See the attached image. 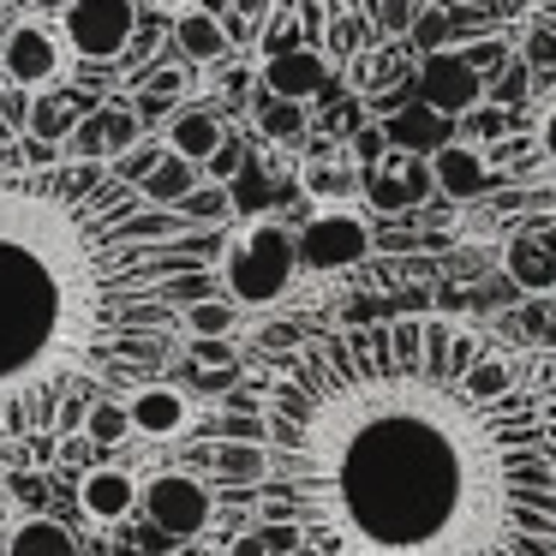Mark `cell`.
Wrapping results in <instances>:
<instances>
[{
  "label": "cell",
  "mask_w": 556,
  "mask_h": 556,
  "mask_svg": "<svg viewBox=\"0 0 556 556\" xmlns=\"http://www.w3.org/2000/svg\"><path fill=\"white\" fill-rule=\"evenodd\" d=\"M293 252H300V269H317V276L353 269V264L371 257V228H365V216H353V210H317V216L293 233Z\"/></svg>",
  "instance_id": "ba28073f"
},
{
  "label": "cell",
  "mask_w": 556,
  "mask_h": 556,
  "mask_svg": "<svg viewBox=\"0 0 556 556\" xmlns=\"http://www.w3.org/2000/svg\"><path fill=\"white\" fill-rule=\"evenodd\" d=\"M78 503H85L90 520L114 527V520H126L138 508V479L126 467H90L85 479H78Z\"/></svg>",
  "instance_id": "2e32d148"
},
{
  "label": "cell",
  "mask_w": 556,
  "mask_h": 556,
  "mask_svg": "<svg viewBox=\"0 0 556 556\" xmlns=\"http://www.w3.org/2000/svg\"><path fill=\"white\" fill-rule=\"evenodd\" d=\"M138 496H144L150 527L168 532V539H198V532L216 520V491H210L198 472H150V479L138 484Z\"/></svg>",
  "instance_id": "52a82bcc"
},
{
  "label": "cell",
  "mask_w": 556,
  "mask_h": 556,
  "mask_svg": "<svg viewBox=\"0 0 556 556\" xmlns=\"http://www.w3.org/2000/svg\"><path fill=\"white\" fill-rule=\"evenodd\" d=\"M329 85V61L317 49H288L276 61H264V90L281 102H312Z\"/></svg>",
  "instance_id": "9a60e30c"
},
{
  "label": "cell",
  "mask_w": 556,
  "mask_h": 556,
  "mask_svg": "<svg viewBox=\"0 0 556 556\" xmlns=\"http://www.w3.org/2000/svg\"><path fill=\"white\" fill-rule=\"evenodd\" d=\"M508 276L520 281V288H556L551 281V264H544V252H539V240H532V233H515V240H508Z\"/></svg>",
  "instance_id": "cb8c5ba5"
},
{
  "label": "cell",
  "mask_w": 556,
  "mask_h": 556,
  "mask_svg": "<svg viewBox=\"0 0 556 556\" xmlns=\"http://www.w3.org/2000/svg\"><path fill=\"white\" fill-rule=\"evenodd\" d=\"M527 233L539 240L544 264H551V281H556V216H539V222H527Z\"/></svg>",
  "instance_id": "4dcf8cb0"
},
{
  "label": "cell",
  "mask_w": 556,
  "mask_h": 556,
  "mask_svg": "<svg viewBox=\"0 0 556 556\" xmlns=\"http://www.w3.org/2000/svg\"><path fill=\"white\" fill-rule=\"evenodd\" d=\"M222 479L228 484H269V455L257 443H222Z\"/></svg>",
  "instance_id": "484cf974"
},
{
  "label": "cell",
  "mask_w": 556,
  "mask_h": 556,
  "mask_svg": "<svg viewBox=\"0 0 556 556\" xmlns=\"http://www.w3.org/2000/svg\"><path fill=\"white\" fill-rule=\"evenodd\" d=\"M383 138L401 150V156H437V150L448 144V121L431 114V109H413V114H395Z\"/></svg>",
  "instance_id": "d6986e66"
},
{
  "label": "cell",
  "mask_w": 556,
  "mask_h": 556,
  "mask_svg": "<svg viewBox=\"0 0 556 556\" xmlns=\"http://www.w3.org/2000/svg\"><path fill=\"white\" fill-rule=\"evenodd\" d=\"M300 276V252H293V228L276 216L245 222L240 233L222 240L216 257V281L222 300L240 305V312H257V305H276L288 293V281Z\"/></svg>",
  "instance_id": "277c9868"
},
{
  "label": "cell",
  "mask_w": 556,
  "mask_h": 556,
  "mask_svg": "<svg viewBox=\"0 0 556 556\" xmlns=\"http://www.w3.org/2000/svg\"><path fill=\"white\" fill-rule=\"evenodd\" d=\"M365 192H371L377 210H413L425 192H431V162L425 156H377L371 174H365Z\"/></svg>",
  "instance_id": "8fae6325"
},
{
  "label": "cell",
  "mask_w": 556,
  "mask_h": 556,
  "mask_svg": "<svg viewBox=\"0 0 556 556\" xmlns=\"http://www.w3.org/2000/svg\"><path fill=\"white\" fill-rule=\"evenodd\" d=\"M419 85H425V109H431V114H443V121H455V114L484 109V78L472 73V66H467V54H455V49L425 54Z\"/></svg>",
  "instance_id": "30bf717a"
},
{
  "label": "cell",
  "mask_w": 556,
  "mask_h": 556,
  "mask_svg": "<svg viewBox=\"0 0 556 556\" xmlns=\"http://www.w3.org/2000/svg\"><path fill=\"white\" fill-rule=\"evenodd\" d=\"M222 240L109 162L0 168V443L54 431L66 401L162 383L186 312L216 293Z\"/></svg>",
  "instance_id": "7a4b0ae2"
},
{
  "label": "cell",
  "mask_w": 556,
  "mask_h": 556,
  "mask_svg": "<svg viewBox=\"0 0 556 556\" xmlns=\"http://www.w3.org/2000/svg\"><path fill=\"white\" fill-rule=\"evenodd\" d=\"M222 144H228V126H222L216 109H192V102H180V109L168 114V132H162V150H168V156L204 168Z\"/></svg>",
  "instance_id": "7c38bea8"
},
{
  "label": "cell",
  "mask_w": 556,
  "mask_h": 556,
  "mask_svg": "<svg viewBox=\"0 0 556 556\" xmlns=\"http://www.w3.org/2000/svg\"><path fill=\"white\" fill-rule=\"evenodd\" d=\"M121 407H126V419H132L138 437H180L186 425H192V401L174 383H144L132 401H121Z\"/></svg>",
  "instance_id": "5bb4252c"
},
{
  "label": "cell",
  "mask_w": 556,
  "mask_h": 556,
  "mask_svg": "<svg viewBox=\"0 0 556 556\" xmlns=\"http://www.w3.org/2000/svg\"><path fill=\"white\" fill-rule=\"evenodd\" d=\"M126 437H132V419H126L121 401H97V407L85 413V443H97V448H121Z\"/></svg>",
  "instance_id": "d4e9b609"
},
{
  "label": "cell",
  "mask_w": 556,
  "mask_h": 556,
  "mask_svg": "<svg viewBox=\"0 0 556 556\" xmlns=\"http://www.w3.org/2000/svg\"><path fill=\"white\" fill-rule=\"evenodd\" d=\"M472 114H479V121H472V132H479V138H496V132H503V114H496V109H472Z\"/></svg>",
  "instance_id": "836d02e7"
},
{
  "label": "cell",
  "mask_w": 556,
  "mask_h": 556,
  "mask_svg": "<svg viewBox=\"0 0 556 556\" xmlns=\"http://www.w3.org/2000/svg\"><path fill=\"white\" fill-rule=\"evenodd\" d=\"M431 186L443 198H455V204H472L479 192H491V162H484L479 144H455V138H448L431 156Z\"/></svg>",
  "instance_id": "4fadbf2b"
},
{
  "label": "cell",
  "mask_w": 556,
  "mask_h": 556,
  "mask_svg": "<svg viewBox=\"0 0 556 556\" xmlns=\"http://www.w3.org/2000/svg\"><path fill=\"white\" fill-rule=\"evenodd\" d=\"M7 556H78V539L54 515H25L7 532Z\"/></svg>",
  "instance_id": "ac0fdd59"
},
{
  "label": "cell",
  "mask_w": 556,
  "mask_h": 556,
  "mask_svg": "<svg viewBox=\"0 0 556 556\" xmlns=\"http://www.w3.org/2000/svg\"><path fill=\"white\" fill-rule=\"evenodd\" d=\"M425 0H204L228 42H252L264 61L288 49H317L324 61H359L377 42L413 30Z\"/></svg>",
  "instance_id": "3957f363"
},
{
  "label": "cell",
  "mask_w": 556,
  "mask_h": 556,
  "mask_svg": "<svg viewBox=\"0 0 556 556\" xmlns=\"http://www.w3.org/2000/svg\"><path fill=\"white\" fill-rule=\"evenodd\" d=\"M245 407L269 527L324 556H556V425L491 341L448 317L305 329Z\"/></svg>",
  "instance_id": "6da1fadb"
},
{
  "label": "cell",
  "mask_w": 556,
  "mask_h": 556,
  "mask_svg": "<svg viewBox=\"0 0 556 556\" xmlns=\"http://www.w3.org/2000/svg\"><path fill=\"white\" fill-rule=\"evenodd\" d=\"M174 54H180L186 66H216V61H228V30H222V18L216 13H204V7H192V13H180L174 18Z\"/></svg>",
  "instance_id": "e0dca14e"
},
{
  "label": "cell",
  "mask_w": 556,
  "mask_h": 556,
  "mask_svg": "<svg viewBox=\"0 0 556 556\" xmlns=\"http://www.w3.org/2000/svg\"><path fill=\"white\" fill-rule=\"evenodd\" d=\"M61 37L73 61H121L138 42V0H66Z\"/></svg>",
  "instance_id": "8992f818"
},
{
  "label": "cell",
  "mask_w": 556,
  "mask_h": 556,
  "mask_svg": "<svg viewBox=\"0 0 556 556\" xmlns=\"http://www.w3.org/2000/svg\"><path fill=\"white\" fill-rule=\"evenodd\" d=\"M90 109H78L73 97H66V85L61 90H49V97H37L30 102V121H25V132L37 138V144H49V138H73V126L85 121Z\"/></svg>",
  "instance_id": "44dd1931"
},
{
  "label": "cell",
  "mask_w": 556,
  "mask_h": 556,
  "mask_svg": "<svg viewBox=\"0 0 556 556\" xmlns=\"http://www.w3.org/2000/svg\"><path fill=\"white\" fill-rule=\"evenodd\" d=\"M539 156H544V168L556 174V102L539 114Z\"/></svg>",
  "instance_id": "1f68e13d"
},
{
  "label": "cell",
  "mask_w": 556,
  "mask_h": 556,
  "mask_svg": "<svg viewBox=\"0 0 556 556\" xmlns=\"http://www.w3.org/2000/svg\"><path fill=\"white\" fill-rule=\"evenodd\" d=\"M228 210H233L228 186H210V180H204V186H198V192L180 204V216L198 222V228H222V222H228Z\"/></svg>",
  "instance_id": "4316f807"
},
{
  "label": "cell",
  "mask_w": 556,
  "mask_h": 556,
  "mask_svg": "<svg viewBox=\"0 0 556 556\" xmlns=\"http://www.w3.org/2000/svg\"><path fill=\"white\" fill-rule=\"evenodd\" d=\"M198 186H204V180H198V168H192V162H180V156H162L156 168L144 174V186H138V192H144L156 210H180L186 198L198 192Z\"/></svg>",
  "instance_id": "ffe728a7"
},
{
  "label": "cell",
  "mask_w": 556,
  "mask_h": 556,
  "mask_svg": "<svg viewBox=\"0 0 556 556\" xmlns=\"http://www.w3.org/2000/svg\"><path fill=\"white\" fill-rule=\"evenodd\" d=\"M204 168H210V186H228V180H233V174H240V168H245V150H240V144H233V138H228V144H222V150H216V156H210V162H204Z\"/></svg>",
  "instance_id": "f1b7e54d"
},
{
  "label": "cell",
  "mask_w": 556,
  "mask_h": 556,
  "mask_svg": "<svg viewBox=\"0 0 556 556\" xmlns=\"http://www.w3.org/2000/svg\"><path fill=\"white\" fill-rule=\"evenodd\" d=\"M66 66H73V49L61 37V18L25 13L7 25L0 37V78L25 97H49V90L66 85Z\"/></svg>",
  "instance_id": "5b68a950"
},
{
  "label": "cell",
  "mask_w": 556,
  "mask_h": 556,
  "mask_svg": "<svg viewBox=\"0 0 556 556\" xmlns=\"http://www.w3.org/2000/svg\"><path fill=\"white\" fill-rule=\"evenodd\" d=\"M233 329H240V305H228L222 293H210V300H198L186 312V336L192 341H228Z\"/></svg>",
  "instance_id": "603a6c76"
},
{
  "label": "cell",
  "mask_w": 556,
  "mask_h": 556,
  "mask_svg": "<svg viewBox=\"0 0 556 556\" xmlns=\"http://www.w3.org/2000/svg\"><path fill=\"white\" fill-rule=\"evenodd\" d=\"M257 132H264L269 144H305V132H312V114H305V102L264 97V102H257Z\"/></svg>",
  "instance_id": "7402d4cb"
},
{
  "label": "cell",
  "mask_w": 556,
  "mask_h": 556,
  "mask_svg": "<svg viewBox=\"0 0 556 556\" xmlns=\"http://www.w3.org/2000/svg\"><path fill=\"white\" fill-rule=\"evenodd\" d=\"M192 359H198V365H222V371H240V353H233V341H192Z\"/></svg>",
  "instance_id": "f546056e"
},
{
  "label": "cell",
  "mask_w": 556,
  "mask_h": 556,
  "mask_svg": "<svg viewBox=\"0 0 556 556\" xmlns=\"http://www.w3.org/2000/svg\"><path fill=\"white\" fill-rule=\"evenodd\" d=\"M168 532H156V527H150V532H138V551H150V556H162V551H168Z\"/></svg>",
  "instance_id": "e575fe53"
},
{
  "label": "cell",
  "mask_w": 556,
  "mask_h": 556,
  "mask_svg": "<svg viewBox=\"0 0 556 556\" xmlns=\"http://www.w3.org/2000/svg\"><path fill=\"white\" fill-rule=\"evenodd\" d=\"M353 186H359V180H353V168H341V162H312V168H305V192L324 198V204H329V198L341 204Z\"/></svg>",
  "instance_id": "83f0119b"
},
{
  "label": "cell",
  "mask_w": 556,
  "mask_h": 556,
  "mask_svg": "<svg viewBox=\"0 0 556 556\" xmlns=\"http://www.w3.org/2000/svg\"><path fill=\"white\" fill-rule=\"evenodd\" d=\"M138 138H144V121H138L132 109H121V102H97V109L73 126L66 156H73V162H109V168H114L126 150H138Z\"/></svg>",
  "instance_id": "9c48e42d"
},
{
  "label": "cell",
  "mask_w": 556,
  "mask_h": 556,
  "mask_svg": "<svg viewBox=\"0 0 556 556\" xmlns=\"http://www.w3.org/2000/svg\"><path fill=\"white\" fill-rule=\"evenodd\" d=\"M222 556H269V551H264V539H257V532H240V539H233Z\"/></svg>",
  "instance_id": "d6a6232c"
},
{
  "label": "cell",
  "mask_w": 556,
  "mask_h": 556,
  "mask_svg": "<svg viewBox=\"0 0 556 556\" xmlns=\"http://www.w3.org/2000/svg\"><path fill=\"white\" fill-rule=\"evenodd\" d=\"M156 7H168V13H174V18H180V13H192L198 0H156Z\"/></svg>",
  "instance_id": "d590c367"
},
{
  "label": "cell",
  "mask_w": 556,
  "mask_h": 556,
  "mask_svg": "<svg viewBox=\"0 0 556 556\" xmlns=\"http://www.w3.org/2000/svg\"><path fill=\"white\" fill-rule=\"evenodd\" d=\"M288 556H324V551H312V544H293V551Z\"/></svg>",
  "instance_id": "8d00e7d4"
}]
</instances>
